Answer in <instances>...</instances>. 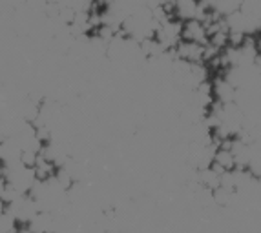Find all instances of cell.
I'll use <instances>...</instances> for the list:
<instances>
[{
    "label": "cell",
    "instance_id": "2",
    "mask_svg": "<svg viewBox=\"0 0 261 233\" xmlns=\"http://www.w3.org/2000/svg\"><path fill=\"white\" fill-rule=\"evenodd\" d=\"M183 40L187 42H197L206 46L208 44V27L199 18H190L183 22Z\"/></svg>",
    "mask_w": 261,
    "mask_h": 233
},
{
    "label": "cell",
    "instance_id": "1",
    "mask_svg": "<svg viewBox=\"0 0 261 233\" xmlns=\"http://www.w3.org/2000/svg\"><path fill=\"white\" fill-rule=\"evenodd\" d=\"M205 48L203 44L197 42H187V40H181L177 44V48L174 49L175 59L188 64H205Z\"/></svg>",
    "mask_w": 261,
    "mask_h": 233
}]
</instances>
